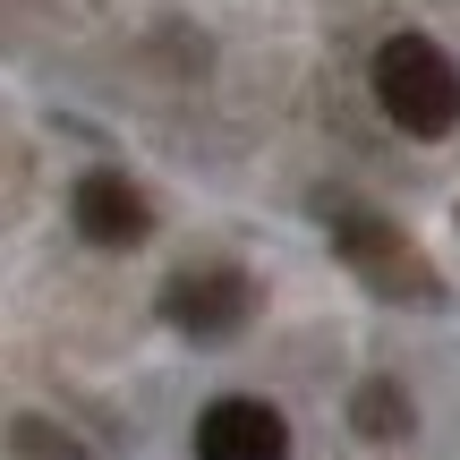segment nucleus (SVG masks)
<instances>
[{
  "label": "nucleus",
  "instance_id": "nucleus-1",
  "mask_svg": "<svg viewBox=\"0 0 460 460\" xmlns=\"http://www.w3.org/2000/svg\"><path fill=\"white\" fill-rule=\"evenodd\" d=\"M367 77H376V102H384L393 128H410V137H452L460 128V60L435 34H384Z\"/></svg>",
  "mask_w": 460,
  "mask_h": 460
},
{
  "label": "nucleus",
  "instance_id": "nucleus-2",
  "mask_svg": "<svg viewBox=\"0 0 460 460\" xmlns=\"http://www.w3.org/2000/svg\"><path fill=\"white\" fill-rule=\"evenodd\" d=\"M163 315L188 341H239L247 315H256V281H247L239 264H180V273L163 281Z\"/></svg>",
  "mask_w": 460,
  "mask_h": 460
},
{
  "label": "nucleus",
  "instance_id": "nucleus-3",
  "mask_svg": "<svg viewBox=\"0 0 460 460\" xmlns=\"http://www.w3.org/2000/svg\"><path fill=\"white\" fill-rule=\"evenodd\" d=\"M332 247H341V256L358 264V281L384 290V298H444L435 273H427V256H418L393 222H376V214H341L332 222Z\"/></svg>",
  "mask_w": 460,
  "mask_h": 460
},
{
  "label": "nucleus",
  "instance_id": "nucleus-4",
  "mask_svg": "<svg viewBox=\"0 0 460 460\" xmlns=\"http://www.w3.org/2000/svg\"><path fill=\"white\" fill-rule=\"evenodd\" d=\"M197 460H290V427L273 401L256 393H222L197 418Z\"/></svg>",
  "mask_w": 460,
  "mask_h": 460
},
{
  "label": "nucleus",
  "instance_id": "nucleus-5",
  "mask_svg": "<svg viewBox=\"0 0 460 460\" xmlns=\"http://www.w3.org/2000/svg\"><path fill=\"white\" fill-rule=\"evenodd\" d=\"M68 222L94 247H137L154 230V205H146V188H137L128 171H85V180L68 188Z\"/></svg>",
  "mask_w": 460,
  "mask_h": 460
},
{
  "label": "nucleus",
  "instance_id": "nucleus-6",
  "mask_svg": "<svg viewBox=\"0 0 460 460\" xmlns=\"http://www.w3.org/2000/svg\"><path fill=\"white\" fill-rule=\"evenodd\" d=\"M349 427H358L367 444H393V435H410V393H401L393 376H367L358 401H349Z\"/></svg>",
  "mask_w": 460,
  "mask_h": 460
},
{
  "label": "nucleus",
  "instance_id": "nucleus-7",
  "mask_svg": "<svg viewBox=\"0 0 460 460\" xmlns=\"http://www.w3.org/2000/svg\"><path fill=\"white\" fill-rule=\"evenodd\" d=\"M9 452H17V460H85L68 435H51L43 418H17V427H9Z\"/></svg>",
  "mask_w": 460,
  "mask_h": 460
}]
</instances>
